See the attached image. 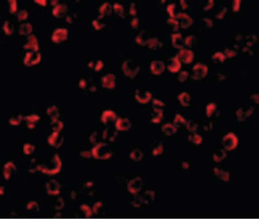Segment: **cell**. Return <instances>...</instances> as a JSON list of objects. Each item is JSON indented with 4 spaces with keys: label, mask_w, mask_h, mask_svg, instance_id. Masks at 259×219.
Wrapping results in <instances>:
<instances>
[{
    "label": "cell",
    "mask_w": 259,
    "mask_h": 219,
    "mask_svg": "<svg viewBox=\"0 0 259 219\" xmlns=\"http://www.w3.org/2000/svg\"><path fill=\"white\" fill-rule=\"evenodd\" d=\"M222 144L226 150H233L238 145V139L234 134L230 133L223 138Z\"/></svg>",
    "instance_id": "obj_1"
},
{
    "label": "cell",
    "mask_w": 259,
    "mask_h": 219,
    "mask_svg": "<svg viewBox=\"0 0 259 219\" xmlns=\"http://www.w3.org/2000/svg\"><path fill=\"white\" fill-rule=\"evenodd\" d=\"M214 172L215 175L220 177L221 180H223L225 181H228L229 180V174L223 170H220L217 168L214 169Z\"/></svg>",
    "instance_id": "obj_2"
},
{
    "label": "cell",
    "mask_w": 259,
    "mask_h": 219,
    "mask_svg": "<svg viewBox=\"0 0 259 219\" xmlns=\"http://www.w3.org/2000/svg\"><path fill=\"white\" fill-rule=\"evenodd\" d=\"M226 153L224 150L223 149H220L219 152L214 153L213 155V159L214 160V161L217 162L221 161L223 159H224V158L226 157Z\"/></svg>",
    "instance_id": "obj_3"
}]
</instances>
